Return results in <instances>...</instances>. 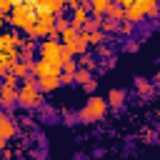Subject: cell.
I'll list each match as a JSON object with an SVG mask.
<instances>
[{"label": "cell", "instance_id": "obj_1", "mask_svg": "<svg viewBox=\"0 0 160 160\" xmlns=\"http://www.w3.org/2000/svg\"><path fill=\"white\" fill-rule=\"evenodd\" d=\"M38 0H20V2H15V8H12V15L5 20V22H10L15 30H28L32 22H35V18H38Z\"/></svg>", "mask_w": 160, "mask_h": 160}, {"label": "cell", "instance_id": "obj_2", "mask_svg": "<svg viewBox=\"0 0 160 160\" xmlns=\"http://www.w3.org/2000/svg\"><path fill=\"white\" fill-rule=\"evenodd\" d=\"M38 52H40V58L38 60H42V62H48L58 75H62V42H60V38L58 35H52V38H48V40H42L40 42V48H38Z\"/></svg>", "mask_w": 160, "mask_h": 160}, {"label": "cell", "instance_id": "obj_3", "mask_svg": "<svg viewBox=\"0 0 160 160\" xmlns=\"http://www.w3.org/2000/svg\"><path fill=\"white\" fill-rule=\"evenodd\" d=\"M42 102V90H40V82L35 75H28L20 88H18V105L22 108H38Z\"/></svg>", "mask_w": 160, "mask_h": 160}, {"label": "cell", "instance_id": "obj_4", "mask_svg": "<svg viewBox=\"0 0 160 160\" xmlns=\"http://www.w3.org/2000/svg\"><path fill=\"white\" fill-rule=\"evenodd\" d=\"M108 112V98H100V95H90L85 108L78 112V120L82 122H95V120H102Z\"/></svg>", "mask_w": 160, "mask_h": 160}, {"label": "cell", "instance_id": "obj_5", "mask_svg": "<svg viewBox=\"0 0 160 160\" xmlns=\"http://www.w3.org/2000/svg\"><path fill=\"white\" fill-rule=\"evenodd\" d=\"M122 8H125V20H130V22L145 20V12L140 8V0H122Z\"/></svg>", "mask_w": 160, "mask_h": 160}, {"label": "cell", "instance_id": "obj_6", "mask_svg": "<svg viewBox=\"0 0 160 160\" xmlns=\"http://www.w3.org/2000/svg\"><path fill=\"white\" fill-rule=\"evenodd\" d=\"M0 128H2L0 145L5 148V145H8V140H12V135H15V125H12V118H10V112H8V110H2V112H0Z\"/></svg>", "mask_w": 160, "mask_h": 160}, {"label": "cell", "instance_id": "obj_7", "mask_svg": "<svg viewBox=\"0 0 160 160\" xmlns=\"http://www.w3.org/2000/svg\"><path fill=\"white\" fill-rule=\"evenodd\" d=\"M70 20H72V28L85 30V25H88V20H90V2H82L78 10H72Z\"/></svg>", "mask_w": 160, "mask_h": 160}, {"label": "cell", "instance_id": "obj_8", "mask_svg": "<svg viewBox=\"0 0 160 160\" xmlns=\"http://www.w3.org/2000/svg\"><path fill=\"white\" fill-rule=\"evenodd\" d=\"M0 102H2V110H10V108L18 102V88L2 85V88H0Z\"/></svg>", "mask_w": 160, "mask_h": 160}, {"label": "cell", "instance_id": "obj_9", "mask_svg": "<svg viewBox=\"0 0 160 160\" xmlns=\"http://www.w3.org/2000/svg\"><path fill=\"white\" fill-rule=\"evenodd\" d=\"M38 8L45 10V12H52V15H62L65 2L62 0H38Z\"/></svg>", "mask_w": 160, "mask_h": 160}, {"label": "cell", "instance_id": "obj_10", "mask_svg": "<svg viewBox=\"0 0 160 160\" xmlns=\"http://www.w3.org/2000/svg\"><path fill=\"white\" fill-rule=\"evenodd\" d=\"M110 5H112L110 0H92V2H90V12H92L95 18H102V15L110 10Z\"/></svg>", "mask_w": 160, "mask_h": 160}, {"label": "cell", "instance_id": "obj_11", "mask_svg": "<svg viewBox=\"0 0 160 160\" xmlns=\"http://www.w3.org/2000/svg\"><path fill=\"white\" fill-rule=\"evenodd\" d=\"M125 102V90H120V88H112L110 92H108V105H112V108H120Z\"/></svg>", "mask_w": 160, "mask_h": 160}, {"label": "cell", "instance_id": "obj_12", "mask_svg": "<svg viewBox=\"0 0 160 160\" xmlns=\"http://www.w3.org/2000/svg\"><path fill=\"white\" fill-rule=\"evenodd\" d=\"M38 82H40V90H42V92H52V90H55L58 85H62L58 75H50V78H42V80H38Z\"/></svg>", "mask_w": 160, "mask_h": 160}, {"label": "cell", "instance_id": "obj_13", "mask_svg": "<svg viewBox=\"0 0 160 160\" xmlns=\"http://www.w3.org/2000/svg\"><path fill=\"white\" fill-rule=\"evenodd\" d=\"M140 8H142V12H145V18H155V15L160 12V5H158L155 0H140Z\"/></svg>", "mask_w": 160, "mask_h": 160}, {"label": "cell", "instance_id": "obj_14", "mask_svg": "<svg viewBox=\"0 0 160 160\" xmlns=\"http://www.w3.org/2000/svg\"><path fill=\"white\" fill-rule=\"evenodd\" d=\"M108 18H112V20H118V22H122V20H125V8H122V2H112V5H110V10H108Z\"/></svg>", "mask_w": 160, "mask_h": 160}, {"label": "cell", "instance_id": "obj_15", "mask_svg": "<svg viewBox=\"0 0 160 160\" xmlns=\"http://www.w3.org/2000/svg\"><path fill=\"white\" fill-rule=\"evenodd\" d=\"M135 90H138V95H150L152 92V80H145V78H138L135 80Z\"/></svg>", "mask_w": 160, "mask_h": 160}, {"label": "cell", "instance_id": "obj_16", "mask_svg": "<svg viewBox=\"0 0 160 160\" xmlns=\"http://www.w3.org/2000/svg\"><path fill=\"white\" fill-rule=\"evenodd\" d=\"M105 40H108V35H105L102 30H95V32H88V42H90V45H95V48H100V45H105Z\"/></svg>", "mask_w": 160, "mask_h": 160}, {"label": "cell", "instance_id": "obj_17", "mask_svg": "<svg viewBox=\"0 0 160 160\" xmlns=\"http://www.w3.org/2000/svg\"><path fill=\"white\" fill-rule=\"evenodd\" d=\"M118 28H120L118 20H112V18H102V32H105V35H108V32H118Z\"/></svg>", "mask_w": 160, "mask_h": 160}, {"label": "cell", "instance_id": "obj_18", "mask_svg": "<svg viewBox=\"0 0 160 160\" xmlns=\"http://www.w3.org/2000/svg\"><path fill=\"white\" fill-rule=\"evenodd\" d=\"M78 65H80V68H85V70H92V68H95V58H92V55H88V52H82V55L78 58Z\"/></svg>", "mask_w": 160, "mask_h": 160}, {"label": "cell", "instance_id": "obj_19", "mask_svg": "<svg viewBox=\"0 0 160 160\" xmlns=\"http://www.w3.org/2000/svg\"><path fill=\"white\" fill-rule=\"evenodd\" d=\"M90 80H92V75H90V70H85V68H80V70L75 72V82H78V85H88Z\"/></svg>", "mask_w": 160, "mask_h": 160}, {"label": "cell", "instance_id": "obj_20", "mask_svg": "<svg viewBox=\"0 0 160 160\" xmlns=\"http://www.w3.org/2000/svg\"><path fill=\"white\" fill-rule=\"evenodd\" d=\"M132 30H135V22H130V20H122V22H120V28H118V32H120L122 38H128Z\"/></svg>", "mask_w": 160, "mask_h": 160}, {"label": "cell", "instance_id": "obj_21", "mask_svg": "<svg viewBox=\"0 0 160 160\" xmlns=\"http://www.w3.org/2000/svg\"><path fill=\"white\" fill-rule=\"evenodd\" d=\"M98 55L105 58V60H112V50H110L108 45H100V48H98Z\"/></svg>", "mask_w": 160, "mask_h": 160}, {"label": "cell", "instance_id": "obj_22", "mask_svg": "<svg viewBox=\"0 0 160 160\" xmlns=\"http://www.w3.org/2000/svg\"><path fill=\"white\" fill-rule=\"evenodd\" d=\"M138 48H140V45H138L135 40H128V42H125V50H130V52H132V50H138Z\"/></svg>", "mask_w": 160, "mask_h": 160}, {"label": "cell", "instance_id": "obj_23", "mask_svg": "<svg viewBox=\"0 0 160 160\" xmlns=\"http://www.w3.org/2000/svg\"><path fill=\"white\" fill-rule=\"evenodd\" d=\"M82 88H85V90H88V92H92V90H95V88H98V80H90V82H88V85H82Z\"/></svg>", "mask_w": 160, "mask_h": 160}, {"label": "cell", "instance_id": "obj_24", "mask_svg": "<svg viewBox=\"0 0 160 160\" xmlns=\"http://www.w3.org/2000/svg\"><path fill=\"white\" fill-rule=\"evenodd\" d=\"M152 85H160V70H158V72L152 75Z\"/></svg>", "mask_w": 160, "mask_h": 160}]
</instances>
